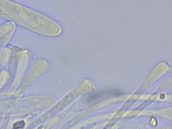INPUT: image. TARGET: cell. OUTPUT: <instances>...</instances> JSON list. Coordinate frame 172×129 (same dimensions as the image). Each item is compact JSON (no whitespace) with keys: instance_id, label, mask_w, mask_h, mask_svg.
I'll return each mask as SVG.
<instances>
[{"instance_id":"2","label":"cell","mask_w":172,"mask_h":129,"mask_svg":"<svg viewBox=\"0 0 172 129\" xmlns=\"http://www.w3.org/2000/svg\"><path fill=\"white\" fill-rule=\"evenodd\" d=\"M24 121H20V122H17L14 125V129H19L20 128H23L24 127Z\"/></svg>"},{"instance_id":"1","label":"cell","mask_w":172,"mask_h":129,"mask_svg":"<svg viewBox=\"0 0 172 129\" xmlns=\"http://www.w3.org/2000/svg\"><path fill=\"white\" fill-rule=\"evenodd\" d=\"M120 94L119 91L116 90H107L104 91H101L99 92L95 93L93 94L88 98V101H92L100 98L102 96H107V95H113V96H118Z\"/></svg>"}]
</instances>
